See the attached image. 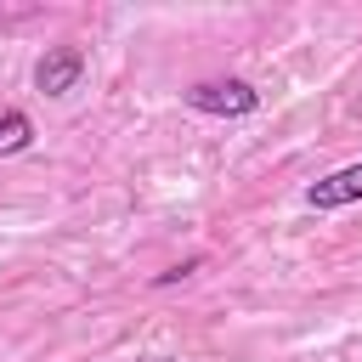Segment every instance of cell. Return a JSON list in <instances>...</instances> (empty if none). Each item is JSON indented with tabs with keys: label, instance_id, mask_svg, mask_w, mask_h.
I'll use <instances>...</instances> for the list:
<instances>
[{
	"label": "cell",
	"instance_id": "6da1fadb",
	"mask_svg": "<svg viewBox=\"0 0 362 362\" xmlns=\"http://www.w3.org/2000/svg\"><path fill=\"white\" fill-rule=\"evenodd\" d=\"M187 107L192 113H215V119H243L260 107V90L249 79H198L187 90Z\"/></svg>",
	"mask_w": 362,
	"mask_h": 362
},
{
	"label": "cell",
	"instance_id": "7a4b0ae2",
	"mask_svg": "<svg viewBox=\"0 0 362 362\" xmlns=\"http://www.w3.org/2000/svg\"><path fill=\"white\" fill-rule=\"evenodd\" d=\"M79 79H85V51L79 45H51L34 68L40 96H68V90H79Z\"/></svg>",
	"mask_w": 362,
	"mask_h": 362
},
{
	"label": "cell",
	"instance_id": "3957f363",
	"mask_svg": "<svg viewBox=\"0 0 362 362\" xmlns=\"http://www.w3.org/2000/svg\"><path fill=\"white\" fill-rule=\"evenodd\" d=\"M356 198H362V158H356V164H339L334 175H322V181L305 187V204H311V209H345V204H356Z\"/></svg>",
	"mask_w": 362,
	"mask_h": 362
},
{
	"label": "cell",
	"instance_id": "277c9868",
	"mask_svg": "<svg viewBox=\"0 0 362 362\" xmlns=\"http://www.w3.org/2000/svg\"><path fill=\"white\" fill-rule=\"evenodd\" d=\"M23 147H34V119L23 107H0V158H11Z\"/></svg>",
	"mask_w": 362,
	"mask_h": 362
},
{
	"label": "cell",
	"instance_id": "5b68a950",
	"mask_svg": "<svg viewBox=\"0 0 362 362\" xmlns=\"http://www.w3.org/2000/svg\"><path fill=\"white\" fill-rule=\"evenodd\" d=\"M198 272V260H187V266H170V272H158V283H175V277H192Z\"/></svg>",
	"mask_w": 362,
	"mask_h": 362
},
{
	"label": "cell",
	"instance_id": "8992f818",
	"mask_svg": "<svg viewBox=\"0 0 362 362\" xmlns=\"http://www.w3.org/2000/svg\"><path fill=\"white\" fill-rule=\"evenodd\" d=\"M147 362H175V356H147Z\"/></svg>",
	"mask_w": 362,
	"mask_h": 362
}]
</instances>
